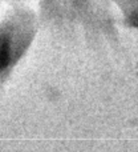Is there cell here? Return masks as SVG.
I'll list each match as a JSON object with an SVG mask.
<instances>
[{"instance_id": "cell-1", "label": "cell", "mask_w": 138, "mask_h": 152, "mask_svg": "<svg viewBox=\"0 0 138 152\" xmlns=\"http://www.w3.org/2000/svg\"><path fill=\"white\" fill-rule=\"evenodd\" d=\"M11 59V48H9V43L5 37L0 39V71L5 68L9 63Z\"/></svg>"}]
</instances>
